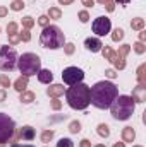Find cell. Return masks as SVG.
<instances>
[{
  "label": "cell",
  "mask_w": 146,
  "mask_h": 147,
  "mask_svg": "<svg viewBox=\"0 0 146 147\" xmlns=\"http://www.w3.org/2000/svg\"><path fill=\"white\" fill-rule=\"evenodd\" d=\"M119 96V89L110 80H100L89 87V103L98 110H107Z\"/></svg>",
  "instance_id": "obj_1"
},
{
  "label": "cell",
  "mask_w": 146,
  "mask_h": 147,
  "mask_svg": "<svg viewBox=\"0 0 146 147\" xmlns=\"http://www.w3.org/2000/svg\"><path fill=\"white\" fill-rule=\"evenodd\" d=\"M65 99L72 110H86L89 106V86L79 82L65 89Z\"/></svg>",
  "instance_id": "obj_2"
},
{
  "label": "cell",
  "mask_w": 146,
  "mask_h": 147,
  "mask_svg": "<svg viewBox=\"0 0 146 147\" xmlns=\"http://www.w3.org/2000/svg\"><path fill=\"white\" fill-rule=\"evenodd\" d=\"M134 108H136V103L131 96H117L115 101L110 105V113L115 120L126 121L132 116Z\"/></svg>",
  "instance_id": "obj_3"
},
{
  "label": "cell",
  "mask_w": 146,
  "mask_h": 147,
  "mask_svg": "<svg viewBox=\"0 0 146 147\" xmlns=\"http://www.w3.org/2000/svg\"><path fill=\"white\" fill-rule=\"evenodd\" d=\"M40 43L43 48H50V50H59L65 45V36L62 33V29L59 26H46L41 31Z\"/></svg>",
  "instance_id": "obj_4"
},
{
  "label": "cell",
  "mask_w": 146,
  "mask_h": 147,
  "mask_svg": "<svg viewBox=\"0 0 146 147\" xmlns=\"http://www.w3.org/2000/svg\"><path fill=\"white\" fill-rule=\"evenodd\" d=\"M17 67H19L23 75L31 77V75H36L41 70V60L36 53H23L17 60Z\"/></svg>",
  "instance_id": "obj_5"
},
{
  "label": "cell",
  "mask_w": 146,
  "mask_h": 147,
  "mask_svg": "<svg viewBox=\"0 0 146 147\" xmlns=\"http://www.w3.org/2000/svg\"><path fill=\"white\" fill-rule=\"evenodd\" d=\"M17 65V53L10 46H0V70L12 72Z\"/></svg>",
  "instance_id": "obj_6"
},
{
  "label": "cell",
  "mask_w": 146,
  "mask_h": 147,
  "mask_svg": "<svg viewBox=\"0 0 146 147\" xmlns=\"http://www.w3.org/2000/svg\"><path fill=\"white\" fill-rule=\"evenodd\" d=\"M14 132H16V123H14V120H12L9 115L0 113V144L9 142V140L12 139Z\"/></svg>",
  "instance_id": "obj_7"
},
{
  "label": "cell",
  "mask_w": 146,
  "mask_h": 147,
  "mask_svg": "<svg viewBox=\"0 0 146 147\" xmlns=\"http://www.w3.org/2000/svg\"><path fill=\"white\" fill-rule=\"evenodd\" d=\"M129 51H131L129 45H122L117 51H113V55H112V58H110L108 62H112V65L115 67V70H122L126 67V55Z\"/></svg>",
  "instance_id": "obj_8"
},
{
  "label": "cell",
  "mask_w": 146,
  "mask_h": 147,
  "mask_svg": "<svg viewBox=\"0 0 146 147\" xmlns=\"http://www.w3.org/2000/svg\"><path fill=\"white\" fill-rule=\"evenodd\" d=\"M62 79H64L65 84L74 86V84L83 82L84 72H83L81 69H77V67H67V69H64V72H62Z\"/></svg>",
  "instance_id": "obj_9"
},
{
  "label": "cell",
  "mask_w": 146,
  "mask_h": 147,
  "mask_svg": "<svg viewBox=\"0 0 146 147\" xmlns=\"http://www.w3.org/2000/svg\"><path fill=\"white\" fill-rule=\"evenodd\" d=\"M110 29H112V22H110L108 17L100 16V17H96V19L93 21V33H95L96 36H105V34H108Z\"/></svg>",
  "instance_id": "obj_10"
},
{
  "label": "cell",
  "mask_w": 146,
  "mask_h": 147,
  "mask_svg": "<svg viewBox=\"0 0 146 147\" xmlns=\"http://www.w3.org/2000/svg\"><path fill=\"white\" fill-rule=\"evenodd\" d=\"M84 46H86L89 51H93V53H98V51H102V48H103V43H102L98 38H86V39H84Z\"/></svg>",
  "instance_id": "obj_11"
},
{
  "label": "cell",
  "mask_w": 146,
  "mask_h": 147,
  "mask_svg": "<svg viewBox=\"0 0 146 147\" xmlns=\"http://www.w3.org/2000/svg\"><path fill=\"white\" fill-rule=\"evenodd\" d=\"M35 135H36L35 128H33V127H29V125H26V127H23V128L19 130L17 139H19V140H33V139H35Z\"/></svg>",
  "instance_id": "obj_12"
},
{
  "label": "cell",
  "mask_w": 146,
  "mask_h": 147,
  "mask_svg": "<svg viewBox=\"0 0 146 147\" xmlns=\"http://www.w3.org/2000/svg\"><path fill=\"white\" fill-rule=\"evenodd\" d=\"M131 98L134 99V103H145L146 101V86H139V84H138V86L134 87Z\"/></svg>",
  "instance_id": "obj_13"
},
{
  "label": "cell",
  "mask_w": 146,
  "mask_h": 147,
  "mask_svg": "<svg viewBox=\"0 0 146 147\" xmlns=\"http://www.w3.org/2000/svg\"><path fill=\"white\" fill-rule=\"evenodd\" d=\"M65 92V87L62 86V84H53V86H50L48 89H46V94L50 96V98H59V96H62Z\"/></svg>",
  "instance_id": "obj_14"
},
{
  "label": "cell",
  "mask_w": 146,
  "mask_h": 147,
  "mask_svg": "<svg viewBox=\"0 0 146 147\" xmlns=\"http://www.w3.org/2000/svg\"><path fill=\"white\" fill-rule=\"evenodd\" d=\"M36 75H38V80H40L41 84H50V82L53 80V74L50 72L48 69H41Z\"/></svg>",
  "instance_id": "obj_15"
},
{
  "label": "cell",
  "mask_w": 146,
  "mask_h": 147,
  "mask_svg": "<svg viewBox=\"0 0 146 147\" xmlns=\"http://www.w3.org/2000/svg\"><path fill=\"white\" fill-rule=\"evenodd\" d=\"M28 79L29 77H26V75H21L16 82H14V89L17 91V92H23V91H26V87H28Z\"/></svg>",
  "instance_id": "obj_16"
},
{
  "label": "cell",
  "mask_w": 146,
  "mask_h": 147,
  "mask_svg": "<svg viewBox=\"0 0 146 147\" xmlns=\"http://www.w3.org/2000/svg\"><path fill=\"white\" fill-rule=\"evenodd\" d=\"M134 139H136L134 128H132V127H126V128L122 130V140H124V142H134Z\"/></svg>",
  "instance_id": "obj_17"
},
{
  "label": "cell",
  "mask_w": 146,
  "mask_h": 147,
  "mask_svg": "<svg viewBox=\"0 0 146 147\" xmlns=\"http://www.w3.org/2000/svg\"><path fill=\"white\" fill-rule=\"evenodd\" d=\"M19 101L24 103V105L33 103V101H35V92H31V91H23L21 96H19Z\"/></svg>",
  "instance_id": "obj_18"
},
{
  "label": "cell",
  "mask_w": 146,
  "mask_h": 147,
  "mask_svg": "<svg viewBox=\"0 0 146 147\" xmlns=\"http://www.w3.org/2000/svg\"><path fill=\"white\" fill-rule=\"evenodd\" d=\"M138 84L146 86V63L139 65V69H138Z\"/></svg>",
  "instance_id": "obj_19"
},
{
  "label": "cell",
  "mask_w": 146,
  "mask_h": 147,
  "mask_svg": "<svg viewBox=\"0 0 146 147\" xmlns=\"http://www.w3.org/2000/svg\"><path fill=\"white\" fill-rule=\"evenodd\" d=\"M131 28L136 29V31H143V29H145V19H139V17L132 19V21H131Z\"/></svg>",
  "instance_id": "obj_20"
},
{
  "label": "cell",
  "mask_w": 146,
  "mask_h": 147,
  "mask_svg": "<svg viewBox=\"0 0 146 147\" xmlns=\"http://www.w3.org/2000/svg\"><path fill=\"white\" fill-rule=\"evenodd\" d=\"M98 135H100V137H103V139H107V137L110 135L108 125H105V123H100V125H98Z\"/></svg>",
  "instance_id": "obj_21"
},
{
  "label": "cell",
  "mask_w": 146,
  "mask_h": 147,
  "mask_svg": "<svg viewBox=\"0 0 146 147\" xmlns=\"http://www.w3.org/2000/svg\"><path fill=\"white\" fill-rule=\"evenodd\" d=\"M48 17H50V19H60V17H62V10L57 9V7H50V10H48Z\"/></svg>",
  "instance_id": "obj_22"
},
{
  "label": "cell",
  "mask_w": 146,
  "mask_h": 147,
  "mask_svg": "<svg viewBox=\"0 0 146 147\" xmlns=\"http://www.w3.org/2000/svg\"><path fill=\"white\" fill-rule=\"evenodd\" d=\"M26 5H24V2L23 0H14L12 3H10V9L12 10H16V12H19V10H23Z\"/></svg>",
  "instance_id": "obj_23"
},
{
  "label": "cell",
  "mask_w": 146,
  "mask_h": 147,
  "mask_svg": "<svg viewBox=\"0 0 146 147\" xmlns=\"http://www.w3.org/2000/svg\"><path fill=\"white\" fill-rule=\"evenodd\" d=\"M53 135H55V134H53V130H45V132L41 134V142H45V144H46V142H50V140L53 139Z\"/></svg>",
  "instance_id": "obj_24"
},
{
  "label": "cell",
  "mask_w": 146,
  "mask_h": 147,
  "mask_svg": "<svg viewBox=\"0 0 146 147\" xmlns=\"http://www.w3.org/2000/svg\"><path fill=\"white\" fill-rule=\"evenodd\" d=\"M23 26H24V29H31V28L35 26V21H33V17H29V16L23 17Z\"/></svg>",
  "instance_id": "obj_25"
},
{
  "label": "cell",
  "mask_w": 146,
  "mask_h": 147,
  "mask_svg": "<svg viewBox=\"0 0 146 147\" xmlns=\"http://www.w3.org/2000/svg\"><path fill=\"white\" fill-rule=\"evenodd\" d=\"M122 38H124V31H122L120 28H117V29L112 33V41H115V43H117V41H120Z\"/></svg>",
  "instance_id": "obj_26"
},
{
  "label": "cell",
  "mask_w": 146,
  "mask_h": 147,
  "mask_svg": "<svg viewBox=\"0 0 146 147\" xmlns=\"http://www.w3.org/2000/svg\"><path fill=\"white\" fill-rule=\"evenodd\" d=\"M69 130H71V134H79V132H81V123H79L77 120L71 121V125H69Z\"/></svg>",
  "instance_id": "obj_27"
},
{
  "label": "cell",
  "mask_w": 146,
  "mask_h": 147,
  "mask_svg": "<svg viewBox=\"0 0 146 147\" xmlns=\"http://www.w3.org/2000/svg\"><path fill=\"white\" fill-rule=\"evenodd\" d=\"M96 2H100L102 5H105V9H107L108 12H113V9H115V3H113V0H96Z\"/></svg>",
  "instance_id": "obj_28"
},
{
  "label": "cell",
  "mask_w": 146,
  "mask_h": 147,
  "mask_svg": "<svg viewBox=\"0 0 146 147\" xmlns=\"http://www.w3.org/2000/svg\"><path fill=\"white\" fill-rule=\"evenodd\" d=\"M132 46H134V51H136L138 55H143V53L146 51V46H145V43H141V41H138V43H134Z\"/></svg>",
  "instance_id": "obj_29"
},
{
  "label": "cell",
  "mask_w": 146,
  "mask_h": 147,
  "mask_svg": "<svg viewBox=\"0 0 146 147\" xmlns=\"http://www.w3.org/2000/svg\"><path fill=\"white\" fill-rule=\"evenodd\" d=\"M57 147H74V144L71 139H60L57 142Z\"/></svg>",
  "instance_id": "obj_30"
},
{
  "label": "cell",
  "mask_w": 146,
  "mask_h": 147,
  "mask_svg": "<svg viewBox=\"0 0 146 147\" xmlns=\"http://www.w3.org/2000/svg\"><path fill=\"white\" fill-rule=\"evenodd\" d=\"M38 24L43 26V28L50 26V17H48V16H40V17H38Z\"/></svg>",
  "instance_id": "obj_31"
},
{
  "label": "cell",
  "mask_w": 146,
  "mask_h": 147,
  "mask_svg": "<svg viewBox=\"0 0 146 147\" xmlns=\"http://www.w3.org/2000/svg\"><path fill=\"white\" fill-rule=\"evenodd\" d=\"M0 86H2L3 89H5V87H10V79H9L5 74H2V75H0Z\"/></svg>",
  "instance_id": "obj_32"
},
{
  "label": "cell",
  "mask_w": 146,
  "mask_h": 147,
  "mask_svg": "<svg viewBox=\"0 0 146 147\" xmlns=\"http://www.w3.org/2000/svg\"><path fill=\"white\" fill-rule=\"evenodd\" d=\"M102 53H103V58H105V60H110L112 55H113V50H112L110 46H105V48H102Z\"/></svg>",
  "instance_id": "obj_33"
},
{
  "label": "cell",
  "mask_w": 146,
  "mask_h": 147,
  "mask_svg": "<svg viewBox=\"0 0 146 147\" xmlns=\"http://www.w3.org/2000/svg\"><path fill=\"white\" fill-rule=\"evenodd\" d=\"M7 33L9 34H16L17 33V24L16 22H9L7 24Z\"/></svg>",
  "instance_id": "obj_34"
},
{
  "label": "cell",
  "mask_w": 146,
  "mask_h": 147,
  "mask_svg": "<svg viewBox=\"0 0 146 147\" xmlns=\"http://www.w3.org/2000/svg\"><path fill=\"white\" fill-rule=\"evenodd\" d=\"M50 106H52V110H60V108H62V103L59 101V98H52Z\"/></svg>",
  "instance_id": "obj_35"
},
{
  "label": "cell",
  "mask_w": 146,
  "mask_h": 147,
  "mask_svg": "<svg viewBox=\"0 0 146 147\" xmlns=\"http://www.w3.org/2000/svg\"><path fill=\"white\" fill-rule=\"evenodd\" d=\"M19 38H21V41H29L31 39L29 29H23V33H19Z\"/></svg>",
  "instance_id": "obj_36"
},
{
  "label": "cell",
  "mask_w": 146,
  "mask_h": 147,
  "mask_svg": "<svg viewBox=\"0 0 146 147\" xmlns=\"http://www.w3.org/2000/svg\"><path fill=\"white\" fill-rule=\"evenodd\" d=\"M79 21H81V22H88V21H89V14H88L86 10H81V12H79Z\"/></svg>",
  "instance_id": "obj_37"
},
{
  "label": "cell",
  "mask_w": 146,
  "mask_h": 147,
  "mask_svg": "<svg viewBox=\"0 0 146 147\" xmlns=\"http://www.w3.org/2000/svg\"><path fill=\"white\" fill-rule=\"evenodd\" d=\"M64 51H65V55H72V53H74V45H72V43L64 45Z\"/></svg>",
  "instance_id": "obj_38"
},
{
  "label": "cell",
  "mask_w": 146,
  "mask_h": 147,
  "mask_svg": "<svg viewBox=\"0 0 146 147\" xmlns=\"http://www.w3.org/2000/svg\"><path fill=\"white\" fill-rule=\"evenodd\" d=\"M9 41H10V45H17V43L21 41V38H19L17 33H16V34H9Z\"/></svg>",
  "instance_id": "obj_39"
},
{
  "label": "cell",
  "mask_w": 146,
  "mask_h": 147,
  "mask_svg": "<svg viewBox=\"0 0 146 147\" xmlns=\"http://www.w3.org/2000/svg\"><path fill=\"white\" fill-rule=\"evenodd\" d=\"M105 75H107L108 79H115V77H117V72H115L113 69H108V70L105 72Z\"/></svg>",
  "instance_id": "obj_40"
},
{
  "label": "cell",
  "mask_w": 146,
  "mask_h": 147,
  "mask_svg": "<svg viewBox=\"0 0 146 147\" xmlns=\"http://www.w3.org/2000/svg\"><path fill=\"white\" fill-rule=\"evenodd\" d=\"M79 147H93V146H91V142H89L88 139H83V140L79 142Z\"/></svg>",
  "instance_id": "obj_41"
},
{
  "label": "cell",
  "mask_w": 146,
  "mask_h": 147,
  "mask_svg": "<svg viewBox=\"0 0 146 147\" xmlns=\"http://www.w3.org/2000/svg\"><path fill=\"white\" fill-rule=\"evenodd\" d=\"M7 99V91L5 89H0V103H3Z\"/></svg>",
  "instance_id": "obj_42"
},
{
  "label": "cell",
  "mask_w": 146,
  "mask_h": 147,
  "mask_svg": "<svg viewBox=\"0 0 146 147\" xmlns=\"http://www.w3.org/2000/svg\"><path fill=\"white\" fill-rule=\"evenodd\" d=\"M83 2V5H86V7H93L95 5V0H81Z\"/></svg>",
  "instance_id": "obj_43"
},
{
  "label": "cell",
  "mask_w": 146,
  "mask_h": 147,
  "mask_svg": "<svg viewBox=\"0 0 146 147\" xmlns=\"http://www.w3.org/2000/svg\"><path fill=\"white\" fill-rule=\"evenodd\" d=\"M7 16V7H0V17H5Z\"/></svg>",
  "instance_id": "obj_44"
},
{
  "label": "cell",
  "mask_w": 146,
  "mask_h": 147,
  "mask_svg": "<svg viewBox=\"0 0 146 147\" xmlns=\"http://www.w3.org/2000/svg\"><path fill=\"white\" fill-rule=\"evenodd\" d=\"M129 2H131V0H115L113 3H119V5H127Z\"/></svg>",
  "instance_id": "obj_45"
},
{
  "label": "cell",
  "mask_w": 146,
  "mask_h": 147,
  "mask_svg": "<svg viewBox=\"0 0 146 147\" xmlns=\"http://www.w3.org/2000/svg\"><path fill=\"white\" fill-rule=\"evenodd\" d=\"M74 0H59V3H62V5H71Z\"/></svg>",
  "instance_id": "obj_46"
},
{
  "label": "cell",
  "mask_w": 146,
  "mask_h": 147,
  "mask_svg": "<svg viewBox=\"0 0 146 147\" xmlns=\"http://www.w3.org/2000/svg\"><path fill=\"white\" fill-rule=\"evenodd\" d=\"M145 39H146V33H145V31H141V33H139V41H141V43H145Z\"/></svg>",
  "instance_id": "obj_47"
},
{
  "label": "cell",
  "mask_w": 146,
  "mask_h": 147,
  "mask_svg": "<svg viewBox=\"0 0 146 147\" xmlns=\"http://www.w3.org/2000/svg\"><path fill=\"white\" fill-rule=\"evenodd\" d=\"M113 147H126V144H124V142H117Z\"/></svg>",
  "instance_id": "obj_48"
},
{
  "label": "cell",
  "mask_w": 146,
  "mask_h": 147,
  "mask_svg": "<svg viewBox=\"0 0 146 147\" xmlns=\"http://www.w3.org/2000/svg\"><path fill=\"white\" fill-rule=\"evenodd\" d=\"M10 147H23V146H21V144H17V142H14V144H12Z\"/></svg>",
  "instance_id": "obj_49"
},
{
  "label": "cell",
  "mask_w": 146,
  "mask_h": 147,
  "mask_svg": "<svg viewBox=\"0 0 146 147\" xmlns=\"http://www.w3.org/2000/svg\"><path fill=\"white\" fill-rule=\"evenodd\" d=\"M95 147H105V146L103 144H98V146H95Z\"/></svg>",
  "instance_id": "obj_50"
},
{
  "label": "cell",
  "mask_w": 146,
  "mask_h": 147,
  "mask_svg": "<svg viewBox=\"0 0 146 147\" xmlns=\"http://www.w3.org/2000/svg\"><path fill=\"white\" fill-rule=\"evenodd\" d=\"M23 147H33V146H23Z\"/></svg>",
  "instance_id": "obj_51"
},
{
  "label": "cell",
  "mask_w": 146,
  "mask_h": 147,
  "mask_svg": "<svg viewBox=\"0 0 146 147\" xmlns=\"http://www.w3.org/2000/svg\"><path fill=\"white\" fill-rule=\"evenodd\" d=\"M132 147H141V146H132Z\"/></svg>",
  "instance_id": "obj_52"
}]
</instances>
